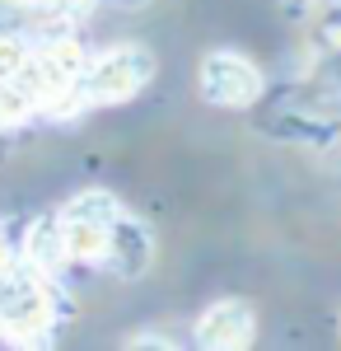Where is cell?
<instances>
[{"label": "cell", "mask_w": 341, "mask_h": 351, "mask_svg": "<svg viewBox=\"0 0 341 351\" xmlns=\"http://www.w3.org/2000/svg\"><path fill=\"white\" fill-rule=\"evenodd\" d=\"M155 258V243H150V230L140 225L136 216L117 211L112 225H108V243H103V263L117 276H140Z\"/></svg>", "instance_id": "cell-6"}, {"label": "cell", "mask_w": 341, "mask_h": 351, "mask_svg": "<svg viewBox=\"0 0 341 351\" xmlns=\"http://www.w3.org/2000/svg\"><path fill=\"white\" fill-rule=\"evenodd\" d=\"M0 332H5V328H0Z\"/></svg>", "instance_id": "cell-13"}, {"label": "cell", "mask_w": 341, "mask_h": 351, "mask_svg": "<svg viewBox=\"0 0 341 351\" xmlns=\"http://www.w3.org/2000/svg\"><path fill=\"white\" fill-rule=\"evenodd\" d=\"M14 263H19V258H14V243H10L5 234H0V271H10Z\"/></svg>", "instance_id": "cell-11"}, {"label": "cell", "mask_w": 341, "mask_h": 351, "mask_svg": "<svg viewBox=\"0 0 341 351\" xmlns=\"http://www.w3.org/2000/svg\"><path fill=\"white\" fill-rule=\"evenodd\" d=\"M56 319V304H52V286L42 271H33L28 263H14L10 271H0V328L10 337H38L47 332Z\"/></svg>", "instance_id": "cell-3"}, {"label": "cell", "mask_w": 341, "mask_h": 351, "mask_svg": "<svg viewBox=\"0 0 341 351\" xmlns=\"http://www.w3.org/2000/svg\"><path fill=\"white\" fill-rule=\"evenodd\" d=\"M38 112L33 94H28L19 80H0V127H19Z\"/></svg>", "instance_id": "cell-8"}, {"label": "cell", "mask_w": 341, "mask_h": 351, "mask_svg": "<svg viewBox=\"0 0 341 351\" xmlns=\"http://www.w3.org/2000/svg\"><path fill=\"white\" fill-rule=\"evenodd\" d=\"M257 332V319L243 300H215L206 314L197 319V347H210V351H238L253 342Z\"/></svg>", "instance_id": "cell-5"}, {"label": "cell", "mask_w": 341, "mask_h": 351, "mask_svg": "<svg viewBox=\"0 0 341 351\" xmlns=\"http://www.w3.org/2000/svg\"><path fill=\"white\" fill-rule=\"evenodd\" d=\"M155 61L145 47H112V52L84 61L75 80V108H89V104H127L140 84L150 80Z\"/></svg>", "instance_id": "cell-2"}, {"label": "cell", "mask_w": 341, "mask_h": 351, "mask_svg": "<svg viewBox=\"0 0 341 351\" xmlns=\"http://www.w3.org/2000/svg\"><path fill=\"white\" fill-rule=\"evenodd\" d=\"M24 61H28V43L19 38V33L0 28V80H14Z\"/></svg>", "instance_id": "cell-9"}, {"label": "cell", "mask_w": 341, "mask_h": 351, "mask_svg": "<svg viewBox=\"0 0 341 351\" xmlns=\"http://www.w3.org/2000/svg\"><path fill=\"white\" fill-rule=\"evenodd\" d=\"M47 10H52L56 19H79V14L94 10V0H47Z\"/></svg>", "instance_id": "cell-10"}, {"label": "cell", "mask_w": 341, "mask_h": 351, "mask_svg": "<svg viewBox=\"0 0 341 351\" xmlns=\"http://www.w3.org/2000/svg\"><path fill=\"white\" fill-rule=\"evenodd\" d=\"M24 258L33 271H42V276H52V271L66 267V239H61V216H38L28 225L24 234Z\"/></svg>", "instance_id": "cell-7"}, {"label": "cell", "mask_w": 341, "mask_h": 351, "mask_svg": "<svg viewBox=\"0 0 341 351\" xmlns=\"http://www.w3.org/2000/svg\"><path fill=\"white\" fill-rule=\"evenodd\" d=\"M84 47H79L71 33L61 38H47L42 47H28V61L19 66L14 80L33 94L38 108H56V112H71L75 108V80L84 71Z\"/></svg>", "instance_id": "cell-1"}, {"label": "cell", "mask_w": 341, "mask_h": 351, "mask_svg": "<svg viewBox=\"0 0 341 351\" xmlns=\"http://www.w3.org/2000/svg\"><path fill=\"white\" fill-rule=\"evenodd\" d=\"M14 5H24V10H38V5H47V0H14Z\"/></svg>", "instance_id": "cell-12"}, {"label": "cell", "mask_w": 341, "mask_h": 351, "mask_svg": "<svg viewBox=\"0 0 341 351\" xmlns=\"http://www.w3.org/2000/svg\"><path fill=\"white\" fill-rule=\"evenodd\" d=\"M197 89L215 108H248V104L262 99V71L238 52H210L201 61Z\"/></svg>", "instance_id": "cell-4"}]
</instances>
